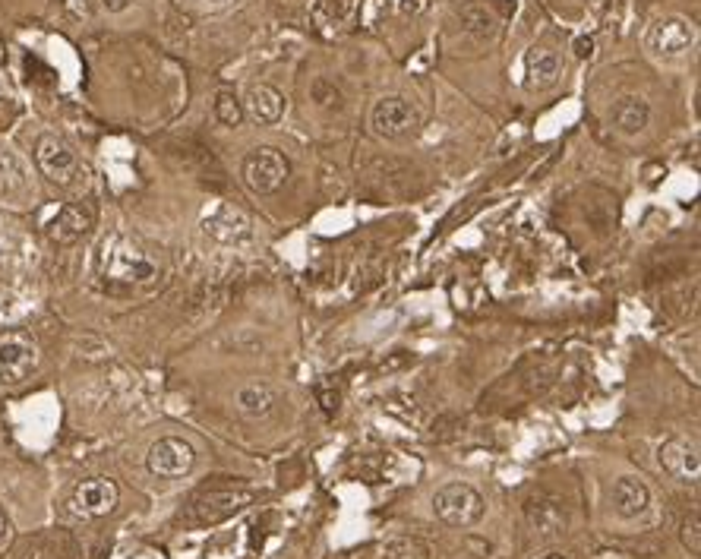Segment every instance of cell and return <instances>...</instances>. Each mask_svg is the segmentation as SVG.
<instances>
[{"label": "cell", "instance_id": "cell-29", "mask_svg": "<svg viewBox=\"0 0 701 559\" xmlns=\"http://www.w3.org/2000/svg\"><path fill=\"white\" fill-rule=\"evenodd\" d=\"M7 61V45H4V38H0V64Z\"/></svg>", "mask_w": 701, "mask_h": 559}, {"label": "cell", "instance_id": "cell-22", "mask_svg": "<svg viewBox=\"0 0 701 559\" xmlns=\"http://www.w3.org/2000/svg\"><path fill=\"white\" fill-rule=\"evenodd\" d=\"M215 117L225 127H240V121H244V102H240L234 92L222 89V92L215 95Z\"/></svg>", "mask_w": 701, "mask_h": 559}, {"label": "cell", "instance_id": "cell-10", "mask_svg": "<svg viewBox=\"0 0 701 559\" xmlns=\"http://www.w3.org/2000/svg\"><path fill=\"white\" fill-rule=\"evenodd\" d=\"M657 462L670 477L683 484H698L701 477V455H698V443L686 436H670L664 446L657 452Z\"/></svg>", "mask_w": 701, "mask_h": 559}, {"label": "cell", "instance_id": "cell-12", "mask_svg": "<svg viewBox=\"0 0 701 559\" xmlns=\"http://www.w3.org/2000/svg\"><path fill=\"white\" fill-rule=\"evenodd\" d=\"M559 73H563V61H559V54L547 45H534L528 54H525V89L528 92H544V89H553Z\"/></svg>", "mask_w": 701, "mask_h": 559}, {"label": "cell", "instance_id": "cell-3", "mask_svg": "<svg viewBox=\"0 0 701 559\" xmlns=\"http://www.w3.org/2000/svg\"><path fill=\"white\" fill-rule=\"evenodd\" d=\"M244 184L256 193V196H269L275 190H282L288 174H291V165L288 158L278 152L275 146H259L253 149L247 158H244Z\"/></svg>", "mask_w": 701, "mask_h": 559}, {"label": "cell", "instance_id": "cell-11", "mask_svg": "<svg viewBox=\"0 0 701 559\" xmlns=\"http://www.w3.org/2000/svg\"><path fill=\"white\" fill-rule=\"evenodd\" d=\"M253 499L250 490H209L203 496H196V503H193V512L199 522H206V525H215V522H225V518H231L234 512H240L247 503Z\"/></svg>", "mask_w": 701, "mask_h": 559}, {"label": "cell", "instance_id": "cell-17", "mask_svg": "<svg viewBox=\"0 0 701 559\" xmlns=\"http://www.w3.org/2000/svg\"><path fill=\"white\" fill-rule=\"evenodd\" d=\"M206 234L222 244H247L253 237L250 218L234 209H218L212 218H206Z\"/></svg>", "mask_w": 701, "mask_h": 559}, {"label": "cell", "instance_id": "cell-31", "mask_svg": "<svg viewBox=\"0 0 701 559\" xmlns=\"http://www.w3.org/2000/svg\"><path fill=\"white\" fill-rule=\"evenodd\" d=\"M544 559H569V556H563V553H550V556H544Z\"/></svg>", "mask_w": 701, "mask_h": 559}, {"label": "cell", "instance_id": "cell-14", "mask_svg": "<svg viewBox=\"0 0 701 559\" xmlns=\"http://www.w3.org/2000/svg\"><path fill=\"white\" fill-rule=\"evenodd\" d=\"M92 222H95L92 209L76 206V203H73V206H64V209H60V212L54 215V222L48 225V237H51V241H54L57 247H70V244H76L83 234H89Z\"/></svg>", "mask_w": 701, "mask_h": 559}, {"label": "cell", "instance_id": "cell-6", "mask_svg": "<svg viewBox=\"0 0 701 559\" xmlns=\"http://www.w3.org/2000/svg\"><path fill=\"white\" fill-rule=\"evenodd\" d=\"M158 266L146 253H139L133 244H127L124 237H111L105 244V275L114 282H149L155 278Z\"/></svg>", "mask_w": 701, "mask_h": 559}, {"label": "cell", "instance_id": "cell-13", "mask_svg": "<svg viewBox=\"0 0 701 559\" xmlns=\"http://www.w3.org/2000/svg\"><path fill=\"white\" fill-rule=\"evenodd\" d=\"M610 124L623 133V136H638L645 133L651 124V105L642 95H619L613 108H610Z\"/></svg>", "mask_w": 701, "mask_h": 559}, {"label": "cell", "instance_id": "cell-27", "mask_svg": "<svg viewBox=\"0 0 701 559\" xmlns=\"http://www.w3.org/2000/svg\"><path fill=\"white\" fill-rule=\"evenodd\" d=\"M102 7L108 13H124L127 7H133V0H102Z\"/></svg>", "mask_w": 701, "mask_h": 559}, {"label": "cell", "instance_id": "cell-2", "mask_svg": "<svg viewBox=\"0 0 701 559\" xmlns=\"http://www.w3.org/2000/svg\"><path fill=\"white\" fill-rule=\"evenodd\" d=\"M645 48L657 61H679L695 48V29L683 16H660L645 32Z\"/></svg>", "mask_w": 701, "mask_h": 559}, {"label": "cell", "instance_id": "cell-24", "mask_svg": "<svg viewBox=\"0 0 701 559\" xmlns=\"http://www.w3.org/2000/svg\"><path fill=\"white\" fill-rule=\"evenodd\" d=\"M679 541H683V547L692 556L701 553V518H698V512H689L683 518V525H679Z\"/></svg>", "mask_w": 701, "mask_h": 559}, {"label": "cell", "instance_id": "cell-9", "mask_svg": "<svg viewBox=\"0 0 701 559\" xmlns=\"http://www.w3.org/2000/svg\"><path fill=\"white\" fill-rule=\"evenodd\" d=\"M146 465L155 477H184L193 471L196 465V452L193 446L187 443V439H180V436H162L158 443L149 449L146 455Z\"/></svg>", "mask_w": 701, "mask_h": 559}, {"label": "cell", "instance_id": "cell-5", "mask_svg": "<svg viewBox=\"0 0 701 559\" xmlns=\"http://www.w3.org/2000/svg\"><path fill=\"white\" fill-rule=\"evenodd\" d=\"M38 367V345L26 332H0V386H16Z\"/></svg>", "mask_w": 701, "mask_h": 559}, {"label": "cell", "instance_id": "cell-4", "mask_svg": "<svg viewBox=\"0 0 701 559\" xmlns=\"http://www.w3.org/2000/svg\"><path fill=\"white\" fill-rule=\"evenodd\" d=\"M370 127L383 139H405L417 133L420 127V111L408 102L405 95H383L376 98L370 108Z\"/></svg>", "mask_w": 701, "mask_h": 559}, {"label": "cell", "instance_id": "cell-15", "mask_svg": "<svg viewBox=\"0 0 701 559\" xmlns=\"http://www.w3.org/2000/svg\"><path fill=\"white\" fill-rule=\"evenodd\" d=\"M651 506V490L642 477H619L613 484V509L619 518H642Z\"/></svg>", "mask_w": 701, "mask_h": 559}, {"label": "cell", "instance_id": "cell-8", "mask_svg": "<svg viewBox=\"0 0 701 559\" xmlns=\"http://www.w3.org/2000/svg\"><path fill=\"white\" fill-rule=\"evenodd\" d=\"M35 165L57 187H70L76 181V174H79L76 155L70 152V146L64 143V139H57V136L38 139V143H35Z\"/></svg>", "mask_w": 701, "mask_h": 559}, {"label": "cell", "instance_id": "cell-21", "mask_svg": "<svg viewBox=\"0 0 701 559\" xmlns=\"http://www.w3.org/2000/svg\"><path fill=\"white\" fill-rule=\"evenodd\" d=\"M379 559H430V553L417 537H392L379 547Z\"/></svg>", "mask_w": 701, "mask_h": 559}, {"label": "cell", "instance_id": "cell-26", "mask_svg": "<svg viewBox=\"0 0 701 559\" xmlns=\"http://www.w3.org/2000/svg\"><path fill=\"white\" fill-rule=\"evenodd\" d=\"M575 54H578V57H591V54H594V42H591V38H575Z\"/></svg>", "mask_w": 701, "mask_h": 559}, {"label": "cell", "instance_id": "cell-7", "mask_svg": "<svg viewBox=\"0 0 701 559\" xmlns=\"http://www.w3.org/2000/svg\"><path fill=\"white\" fill-rule=\"evenodd\" d=\"M120 490L108 477H89V481H79L70 493V512L79 518H105L117 509Z\"/></svg>", "mask_w": 701, "mask_h": 559}, {"label": "cell", "instance_id": "cell-25", "mask_svg": "<svg viewBox=\"0 0 701 559\" xmlns=\"http://www.w3.org/2000/svg\"><path fill=\"white\" fill-rule=\"evenodd\" d=\"M433 7V0H402V13L405 16H420Z\"/></svg>", "mask_w": 701, "mask_h": 559}, {"label": "cell", "instance_id": "cell-20", "mask_svg": "<svg viewBox=\"0 0 701 559\" xmlns=\"http://www.w3.org/2000/svg\"><path fill=\"white\" fill-rule=\"evenodd\" d=\"M19 190H26V171L16 162V155L0 152V196L10 199Z\"/></svg>", "mask_w": 701, "mask_h": 559}, {"label": "cell", "instance_id": "cell-18", "mask_svg": "<svg viewBox=\"0 0 701 559\" xmlns=\"http://www.w3.org/2000/svg\"><path fill=\"white\" fill-rule=\"evenodd\" d=\"M528 522L540 537H556L566 531V509L556 499L537 496L528 503Z\"/></svg>", "mask_w": 701, "mask_h": 559}, {"label": "cell", "instance_id": "cell-30", "mask_svg": "<svg viewBox=\"0 0 701 559\" xmlns=\"http://www.w3.org/2000/svg\"><path fill=\"white\" fill-rule=\"evenodd\" d=\"M206 4H215V7H225V4H231V0H206Z\"/></svg>", "mask_w": 701, "mask_h": 559}, {"label": "cell", "instance_id": "cell-16", "mask_svg": "<svg viewBox=\"0 0 701 559\" xmlns=\"http://www.w3.org/2000/svg\"><path fill=\"white\" fill-rule=\"evenodd\" d=\"M244 114H250L259 127H275L285 117V95L272 86H253L244 98Z\"/></svg>", "mask_w": 701, "mask_h": 559}, {"label": "cell", "instance_id": "cell-19", "mask_svg": "<svg viewBox=\"0 0 701 559\" xmlns=\"http://www.w3.org/2000/svg\"><path fill=\"white\" fill-rule=\"evenodd\" d=\"M278 405V395L266 383H247L237 392V411L244 417H269Z\"/></svg>", "mask_w": 701, "mask_h": 559}, {"label": "cell", "instance_id": "cell-28", "mask_svg": "<svg viewBox=\"0 0 701 559\" xmlns=\"http://www.w3.org/2000/svg\"><path fill=\"white\" fill-rule=\"evenodd\" d=\"M4 531H7V515H4V509H0V537H4Z\"/></svg>", "mask_w": 701, "mask_h": 559}, {"label": "cell", "instance_id": "cell-23", "mask_svg": "<svg viewBox=\"0 0 701 559\" xmlns=\"http://www.w3.org/2000/svg\"><path fill=\"white\" fill-rule=\"evenodd\" d=\"M462 23L474 35H493L496 32V16L487 7H477V4H471V7L462 10Z\"/></svg>", "mask_w": 701, "mask_h": 559}, {"label": "cell", "instance_id": "cell-1", "mask_svg": "<svg viewBox=\"0 0 701 559\" xmlns=\"http://www.w3.org/2000/svg\"><path fill=\"white\" fill-rule=\"evenodd\" d=\"M433 512L449 528H471L484 518V496L471 484H446L433 496Z\"/></svg>", "mask_w": 701, "mask_h": 559}]
</instances>
